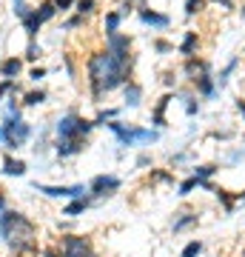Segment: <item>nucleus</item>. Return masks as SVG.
I'll list each match as a JSON object with an SVG mask.
<instances>
[{
	"instance_id": "f704fd0d",
	"label": "nucleus",
	"mask_w": 245,
	"mask_h": 257,
	"mask_svg": "<svg viewBox=\"0 0 245 257\" xmlns=\"http://www.w3.org/2000/svg\"><path fill=\"white\" fill-rule=\"evenodd\" d=\"M29 9H32V6H29V0H12V12H15L18 18H23Z\"/></svg>"
},
{
	"instance_id": "4468645a",
	"label": "nucleus",
	"mask_w": 245,
	"mask_h": 257,
	"mask_svg": "<svg viewBox=\"0 0 245 257\" xmlns=\"http://www.w3.org/2000/svg\"><path fill=\"white\" fill-rule=\"evenodd\" d=\"M191 83H194V89H197V92H200L202 97H214V94H217V80L211 77V72L197 74V77H194Z\"/></svg>"
},
{
	"instance_id": "f03ea898",
	"label": "nucleus",
	"mask_w": 245,
	"mask_h": 257,
	"mask_svg": "<svg viewBox=\"0 0 245 257\" xmlns=\"http://www.w3.org/2000/svg\"><path fill=\"white\" fill-rule=\"evenodd\" d=\"M0 237L15 251H26V248H32V243L37 237V226L29 220L23 211L6 209V211H0Z\"/></svg>"
},
{
	"instance_id": "ea45409f",
	"label": "nucleus",
	"mask_w": 245,
	"mask_h": 257,
	"mask_svg": "<svg viewBox=\"0 0 245 257\" xmlns=\"http://www.w3.org/2000/svg\"><path fill=\"white\" fill-rule=\"evenodd\" d=\"M211 3H219L222 9H231V6H234V0H211Z\"/></svg>"
},
{
	"instance_id": "473e14b6",
	"label": "nucleus",
	"mask_w": 245,
	"mask_h": 257,
	"mask_svg": "<svg viewBox=\"0 0 245 257\" xmlns=\"http://www.w3.org/2000/svg\"><path fill=\"white\" fill-rule=\"evenodd\" d=\"M197 186H200V180H197V177H188L185 183H180V192H177V194H180V197H185V194H191Z\"/></svg>"
},
{
	"instance_id": "c9c22d12",
	"label": "nucleus",
	"mask_w": 245,
	"mask_h": 257,
	"mask_svg": "<svg viewBox=\"0 0 245 257\" xmlns=\"http://www.w3.org/2000/svg\"><path fill=\"white\" fill-rule=\"evenodd\" d=\"M148 180H151V183H171L174 177H171V172H151Z\"/></svg>"
},
{
	"instance_id": "39448f33",
	"label": "nucleus",
	"mask_w": 245,
	"mask_h": 257,
	"mask_svg": "<svg viewBox=\"0 0 245 257\" xmlns=\"http://www.w3.org/2000/svg\"><path fill=\"white\" fill-rule=\"evenodd\" d=\"M131 37L128 35H120V32H114V35H106V52H109L114 60H120V63H134V55H131Z\"/></svg>"
},
{
	"instance_id": "7c9ffc66",
	"label": "nucleus",
	"mask_w": 245,
	"mask_h": 257,
	"mask_svg": "<svg viewBox=\"0 0 245 257\" xmlns=\"http://www.w3.org/2000/svg\"><path fill=\"white\" fill-rule=\"evenodd\" d=\"M46 74H49V69H46V66H32V69H29V80H32V83H40Z\"/></svg>"
},
{
	"instance_id": "2eb2a0df",
	"label": "nucleus",
	"mask_w": 245,
	"mask_h": 257,
	"mask_svg": "<svg viewBox=\"0 0 245 257\" xmlns=\"http://www.w3.org/2000/svg\"><path fill=\"white\" fill-rule=\"evenodd\" d=\"M20 74H23V57H6L3 63H0V77H9V80H18Z\"/></svg>"
},
{
	"instance_id": "f3484780",
	"label": "nucleus",
	"mask_w": 245,
	"mask_h": 257,
	"mask_svg": "<svg viewBox=\"0 0 245 257\" xmlns=\"http://www.w3.org/2000/svg\"><path fill=\"white\" fill-rule=\"evenodd\" d=\"M200 49V35L194 32V29H188L185 35H182V43H180V55L182 57H191L194 52Z\"/></svg>"
},
{
	"instance_id": "e433bc0d",
	"label": "nucleus",
	"mask_w": 245,
	"mask_h": 257,
	"mask_svg": "<svg viewBox=\"0 0 245 257\" xmlns=\"http://www.w3.org/2000/svg\"><path fill=\"white\" fill-rule=\"evenodd\" d=\"M63 63H66V72H69V74L74 77V74H77V63H74L72 52H66V55H63Z\"/></svg>"
},
{
	"instance_id": "dca6fc26",
	"label": "nucleus",
	"mask_w": 245,
	"mask_h": 257,
	"mask_svg": "<svg viewBox=\"0 0 245 257\" xmlns=\"http://www.w3.org/2000/svg\"><path fill=\"white\" fill-rule=\"evenodd\" d=\"M123 89H126V100H123V103H126L128 109H137V106L143 103V94H145V92H143V86H140L137 80H128Z\"/></svg>"
},
{
	"instance_id": "49530a36",
	"label": "nucleus",
	"mask_w": 245,
	"mask_h": 257,
	"mask_svg": "<svg viewBox=\"0 0 245 257\" xmlns=\"http://www.w3.org/2000/svg\"><path fill=\"white\" fill-rule=\"evenodd\" d=\"M242 257H245V254H242Z\"/></svg>"
},
{
	"instance_id": "37998d69",
	"label": "nucleus",
	"mask_w": 245,
	"mask_h": 257,
	"mask_svg": "<svg viewBox=\"0 0 245 257\" xmlns=\"http://www.w3.org/2000/svg\"><path fill=\"white\" fill-rule=\"evenodd\" d=\"M165 86H177V77L174 74H165Z\"/></svg>"
},
{
	"instance_id": "1a4fd4ad",
	"label": "nucleus",
	"mask_w": 245,
	"mask_h": 257,
	"mask_svg": "<svg viewBox=\"0 0 245 257\" xmlns=\"http://www.w3.org/2000/svg\"><path fill=\"white\" fill-rule=\"evenodd\" d=\"M89 149V138H72V140H55V155L57 160H69L77 157Z\"/></svg>"
},
{
	"instance_id": "aec40b11",
	"label": "nucleus",
	"mask_w": 245,
	"mask_h": 257,
	"mask_svg": "<svg viewBox=\"0 0 245 257\" xmlns=\"http://www.w3.org/2000/svg\"><path fill=\"white\" fill-rule=\"evenodd\" d=\"M120 23H123V12H106V18H103V29H106V35H114L120 32Z\"/></svg>"
},
{
	"instance_id": "a19ab883",
	"label": "nucleus",
	"mask_w": 245,
	"mask_h": 257,
	"mask_svg": "<svg viewBox=\"0 0 245 257\" xmlns=\"http://www.w3.org/2000/svg\"><path fill=\"white\" fill-rule=\"evenodd\" d=\"M148 163H151V157H148V155H140V157H137V166H148Z\"/></svg>"
},
{
	"instance_id": "bb28decb",
	"label": "nucleus",
	"mask_w": 245,
	"mask_h": 257,
	"mask_svg": "<svg viewBox=\"0 0 245 257\" xmlns=\"http://www.w3.org/2000/svg\"><path fill=\"white\" fill-rule=\"evenodd\" d=\"M9 94H20V86H18V80L3 77V80H0V100H3V97H9Z\"/></svg>"
},
{
	"instance_id": "9b49d317",
	"label": "nucleus",
	"mask_w": 245,
	"mask_h": 257,
	"mask_svg": "<svg viewBox=\"0 0 245 257\" xmlns=\"http://www.w3.org/2000/svg\"><path fill=\"white\" fill-rule=\"evenodd\" d=\"M20 26H23V32H26L29 40H37L40 29H43V20H40V15H37V6H32V9L20 18Z\"/></svg>"
},
{
	"instance_id": "ddd939ff",
	"label": "nucleus",
	"mask_w": 245,
	"mask_h": 257,
	"mask_svg": "<svg viewBox=\"0 0 245 257\" xmlns=\"http://www.w3.org/2000/svg\"><path fill=\"white\" fill-rule=\"evenodd\" d=\"M171 100H174V94H163V97L157 100L154 111H151V123H154V128H165V126H168V120H165V109L171 106Z\"/></svg>"
},
{
	"instance_id": "0eeeda50",
	"label": "nucleus",
	"mask_w": 245,
	"mask_h": 257,
	"mask_svg": "<svg viewBox=\"0 0 245 257\" xmlns=\"http://www.w3.org/2000/svg\"><path fill=\"white\" fill-rule=\"evenodd\" d=\"M32 189L46 197H66V200H72V197H86L89 194V186L83 183H74V186H46V183H32Z\"/></svg>"
},
{
	"instance_id": "a18cd8bd",
	"label": "nucleus",
	"mask_w": 245,
	"mask_h": 257,
	"mask_svg": "<svg viewBox=\"0 0 245 257\" xmlns=\"http://www.w3.org/2000/svg\"><path fill=\"white\" fill-rule=\"evenodd\" d=\"M0 143H6V128H3V123H0Z\"/></svg>"
},
{
	"instance_id": "a878e982",
	"label": "nucleus",
	"mask_w": 245,
	"mask_h": 257,
	"mask_svg": "<svg viewBox=\"0 0 245 257\" xmlns=\"http://www.w3.org/2000/svg\"><path fill=\"white\" fill-rule=\"evenodd\" d=\"M80 26H86V18L74 12L72 18H66L63 23H60V32H74V29H80Z\"/></svg>"
},
{
	"instance_id": "4c0bfd02",
	"label": "nucleus",
	"mask_w": 245,
	"mask_h": 257,
	"mask_svg": "<svg viewBox=\"0 0 245 257\" xmlns=\"http://www.w3.org/2000/svg\"><path fill=\"white\" fill-rule=\"evenodd\" d=\"M55 9H57V15L72 12V9H74V0H55Z\"/></svg>"
},
{
	"instance_id": "58836bf2",
	"label": "nucleus",
	"mask_w": 245,
	"mask_h": 257,
	"mask_svg": "<svg viewBox=\"0 0 245 257\" xmlns=\"http://www.w3.org/2000/svg\"><path fill=\"white\" fill-rule=\"evenodd\" d=\"M154 49L160 52V55H171L174 52V46L168 43V40H154Z\"/></svg>"
},
{
	"instance_id": "c756f323",
	"label": "nucleus",
	"mask_w": 245,
	"mask_h": 257,
	"mask_svg": "<svg viewBox=\"0 0 245 257\" xmlns=\"http://www.w3.org/2000/svg\"><path fill=\"white\" fill-rule=\"evenodd\" d=\"M182 103H185V114H188V117H194V114H200V103L194 100L191 94H185V97H182Z\"/></svg>"
},
{
	"instance_id": "cd10ccee",
	"label": "nucleus",
	"mask_w": 245,
	"mask_h": 257,
	"mask_svg": "<svg viewBox=\"0 0 245 257\" xmlns=\"http://www.w3.org/2000/svg\"><path fill=\"white\" fill-rule=\"evenodd\" d=\"M117 114H120V109H103L100 114L94 117V126H106V123H109V120H114Z\"/></svg>"
},
{
	"instance_id": "412c9836",
	"label": "nucleus",
	"mask_w": 245,
	"mask_h": 257,
	"mask_svg": "<svg viewBox=\"0 0 245 257\" xmlns=\"http://www.w3.org/2000/svg\"><path fill=\"white\" fill-rule=\"evenodd\" d=\"M23 117V103L15 100V94H9V100H6V111H3V120H18Z\"/></svg>"
},
{
	"instance_id": "423d86ee",
	"label": "nucleus",
	"mask_w": 245,
	"mask_h": 257,
	"mask_svg": "<svg viewBox=\"0 0 245 257\" xmlns=\"http://www.w3.org/2000/svg\"><path fill=\"white\" fill-rule=\"evenodd\" d=\"M60 251H63V257H94L91 240L83 237V234H66V237H60Z\"/></svg>"
},
{
	"instance_id": "79ce46f5",
	"label": "nucleus",
	"mask_w": 245,
	"mask_h": 257,
	"mask_svg": "<svg viewBox=\"0 0 245 257\" xmlns=\"http://www.w3.org/2000/svg\"><path fill=\"white\" fill-rule=\"evenodd\" d=\"M6 209H9V203H6V194L0 192V211H6Z\"/></svg>"
},
{
	"instance_id": "20e7f679",
	"label": "nucleus",
	"mask_w": 245,
	"mask_h": 257,
	"mask_svg": "<svg viewBox=\"0 0 245 257\" xmlns=\"http://www.w3.org/2000/svg\"><path fill=\"white\" fill-rule=\"evenodd\" d=\"M3 128H6V143L3 146L9 149V152H18L23 143H29L32 140V135H35V128H32V123L23 117L18 120H3Z\"/></svg>"
},
{
	"instance_id": "b1692460",
	"label": "nucleus",
	"mask_w": 245,
	"mask_h": 257,
	"mask_svg": "<svg viewBox=\"0 0 245 257\" xmlns=\"http://www.w3.org/2000/svg\"><path fill=\"white\" fill-rule=\"evenodd\" d=\"M43 57V46L37 43V40H29L26 43V52H23V60H29V63H37Z\"/></svg>"
},
{
	"instance_id": "9d476101",
	"label": "nucleus",
	"mask_w": 245,
	"mask_h": 257,
	"mask_svg": "<svg viewBox=\"0 0 245 257\" xmlns=\"http://www.w3.org/2000/svg\"><path fill=\"white\" fill-rule=\"evenodd\" d=\"M140 23H143V26H151V29H168L171 26V18L163 15V12H157V9L140 6Z\"/></svg>"
},
{
	"instance_id": "c03bdc74",
	"label": "nucleus",
	"mask_w": 245,
	"mask_h": 257,
	"mask_svg": "<svg viewBox=\"0 0 245 257\" xmlns=\"http://www.w3.org/2000/svg\"><path fill=\"white\" fill-rule=\"evenodd\" d=\"M236 109L242 111V117H245V100H242V97H239V100H236Z\"/></svg>"
},
{
	"instance_id": "7ed1b4c3",
	"label": "nucleus",
	"mask_w": 245,
	"mask_h": 257,
	"mask_svg": "<svg viewBox=\"0 0 245 257\" xmlns=\"http://www.w3.org/2000/svg\"><path fill=\"white\" fill-rule=\"evenodd\" d=\"M94 120L80 117L77 111H66L63 117H57L55 123V140H72V138H89L94 132Z\"/></svg>"
},
{
	"instance_id": "f257e3e1",
	"label": "nucleus",
	"mask_w": 245,
	"mask_h": 257,
	"mask_svg": "<svg viewBox=\"0 0 245 257\" xmlns=\"http://www.w3.org/2000/svg\"><path fill=\"white\" fill-rule=\"evenodd\" d=\"M86 80H89L91 100L100 103L106 94H111L114 89H120L131 80V63L114 60L106 49L91 52L89 60H86Z\"/></svg>"
},
{
	"instance_id": "6e6552de",
	"label": "nucleus",
	"mask_w": 245,
	"mask_h": 257,
	"mask_svg": "<svg viewBox=\"0 0 245 257\" xmlns=\"http://www.w3.org/2000/svg\"><path fill=\"white\" fill-rule=\"evenodd\" d=\"M120 186H123V180H120L117 175H97L89 183V194L94 200H103V197H111Z\"/></svg>"
},
{
	"instance_id": "72a5a7b5",
	"label": "nucleus",
	"mask_w": 245,
	"mask_h": 257,
	"mask_svg": "<svg viewBox=\"0 0 245 257\" xmlns=\"http://www.w3.org/2000/svg\"><path fill=\"white\" fill-rule=\"evenodd\" d=\"M202 6H205V0H185V15H197V12H202Z\"/></svg>"
},
{
	"instance_id": "4be33fe9",
	"label": "nucleus",
	"mask_w": 245,
	"mask_h": 257,
	"mask_svg": "<svg viewBox=\"0 0 245 257\" xmlns=\"http://www.w3.org/2000/svg\"><path fill=\"white\" fill-rule=\"evenodd\" d=\"M194 223H197V214H194V211H180V217H177V220H174V234H177V231H182V229H188V226H194Z\"/></svg>"
},
{
	"instance_id": "c85d7f7f",
	"label": "nucleus",
	"mask_w": 245,
	"mask_h": 257,
	"mask_svg": "<svg viewBox=\"0 0 245 257\" xmlns=\"http://www.w3.org/2000/svg\"><path fill=\"white\" fill-rule=\"evenodd\" d=\"M211 175H217V166H214V163H208V166H197V169H194V177H197V180H208Z\"/></svg>"
},
{
	"instance_id": "f8f14e48",
	"label": "nucleus",
	"mask_w": 245,
	"mask_h": 257,
	"mask_svg": "<svg viewBox=\"0 0 245 257\" xmlns=\"http://www.w3.org/2000/svg\"><path fill=\"white\" fill-rule=\"evenodd\" d=\"M0 172L6 177H23L29 172V166H26V160H20V157H12V155H6L3 157V166H0Z\"/></svg>"
},
{
	"instance_id": "6ab92c4d",
	"label": "nucleus",
	"mask_w": 245,
	"mask_h": 257,
	"mask_svg": "<svg viewBox=\"0 0 245 257\" xmlns=\"http://www.w3.org/2000/svg\"><path fill=\"white\" fill-rule=\"evenodd\" d=\"M86 209H89V197H72V200L63 206V214L66 217H80Z\"/></svg>"
},
{
	"instance_id": "a211bd4d",
	"label": "nucleus",
	"mask_w": 245,
	"mask_h": 257,
	"mask_svg": "<svg viewBox=\"0 0 245 257\" xmlns=\"http://www.w3.org/2000/svg\"><path fill=\"white\" fill-rule=\"evenodd\" d=\"M49 100V92H46V89H32V92H26L23 94V106H26V109H37V106H43V103Z\"/></svg>"
},
{
	"instance_id": "393cba45",
	"label": "nucleus",
	"mask_w": 245,
	"mask_h": 257,
	"mask_svg": "<svg viewBox=\"0 0 245 257\" xmlns=\"http://www.w3.org/2000/svg\"><path fill=\"white\" fill-rule=\"evenodd\" d=\"M74 12L83 18H91L97 12V0H74Z\"/></svg>"
},
{
	"instance_id": "2f4dec72",
	"label": "nucleus",
	"mask_w": 245,
	"mask_h": 257,
	"mask_svg": "<svg viewBox=\"0 0 245 257\" xmlns=\"http://www.w3.org/2000/svg\"><path fill=\"white\" fill-rule=\"evenodd\" d=\"M200 251H202V243L200 240H191L188 246L182 248V257H200Z\"/></svg>"
},
{
	"instance_id": "5701e85b",
	"label": "nucleus",
	"mask_w": 245,
	"mask_h": 257,
	"mask_svg": "<svg viewBox=\"0 0 245 257\" xmlns=\"http://www.w3.org/2000/svg\"><path fill=\"white\" fill-rule=\"evenodd\" d=\"M37 15H40V20H43V26L49 23V20L57 18V9H55V0H43L40 6H37Z\"/></svg>"
}]
</instances>
